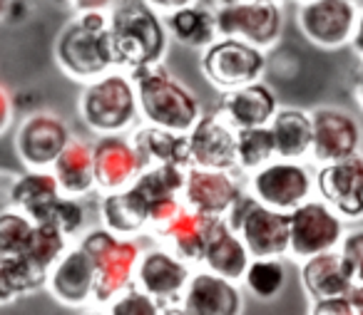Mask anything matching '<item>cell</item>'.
Here are the masks:
<instances>
[{"instance_id": "cell-1", "label": "cell", "mask_w": 363, "mask_h": 315, "mask_svg": "<svg viewBox=\"0 0 363 315\" xmlns=\"http://www.w3.org/2000/svg\"><path fill=\"white\" fill-rule=\"evenodd\" d=\"M127 75L135 85L140 117L145 125L187 134L204 115L197 92L187 82H182L164 62L137 67Z\"/></svg>"}, {"instance_id": "cell-2", "label": "cell", "mask_w": 363, "mask_h": 315, "mask_svg": "<svg viewBox=\"0 0 363 315\" xmlns=\"http://www.w3.org/2000/svg\"><path fill=\"white\" fill-rule=\"evenodd\" d=\"M107 21L117 70L132 72L137 67L164 62L169 50L164 18L145 0H117L107 11Z\"/></svg>"}, {"instance_id": "cell-3", "label": "cell", "mask_w": 363, "mask_h": 315, "mask_svg": "<svg viewBox=\"0 0 363 315\" xmlns=\"http://www.w3.org/2000/svg\"><path fill=\"white\" fill-rule=\"evenodd\" d=\"M52 55L62 75L82 85L115 70L107 13L92 11L72 16L57 33Z\"/></svg>"}, {"instance_id": "cell-4", "label": "cell", "mask_w": 363, "mask_h": 315, "mask_svg": "<svg viewBox=\"0 0 363 315\" xmlns=\"http://www.w3.org/2000/svg\"><path fill=\"white\" fill-rule=\"evenodd\" d=\"M77 115L92 134H130L140 122V105L130 75L110 70L82 85L77 97Z\"/></svg>"}, {"instance_id": "cell-5", "label": "cell", "mask_w": 363, "mask_h": 315, "mask_svg": "<svg viewBox=\"0 0 363 315\" xmlns=\"http://www.w3.org/2000/svg\"><path fill=\"white\" fill-rule=\"evenodd\" d=\"M77 246L95 263V303L107 305L112 298L135 283V268L142 253L137 239H122L102 226L87 229L77 239Z\"/></svg>"}, {"instance_id": "cell-6", "label": "cell", "mask_w": 363, "mask_h": 315, "mask_svg": "<svg viewBox=\"0 0 363 315\" xmlns=\"http://www.w3.org/2000/svg\"><path fill=\"white\" fill-rule=\"evenodd\" d=\"M224 221L237 231L252 258H284L289 253V214L269 209L249 191L234 201Z\"/></svg>"}, {"instance_id": "cell-7", "label": "cell", "mask_w": 363, "mask_h": 315, "mask_svg": "<svg viewBox=\"0 0 363 315\" xmlns=\"http://www.w3.org/2000/svg\"><path fill=\"white\" fill-rule=\"evenodd\" d=\"M199 70L209 85L219 92H232L252 82H262L269 70V55L262 47H254L234 38H217L202 50Z\"/></svg>"}, {"instance_id": "cell-8", "label": "cell", "mask_w": 363, "mask_h": 315, "mask_svg": "<svg viewBox=\"0 0 363 315\" xmlns=\"http://www.w3.org/2000/svg\"><path fill=\"white\" fill-rule=\"evenodd\" d=\"M247 191L269 209L291 214L296 206L311 199L313 169L306 161L272 159L247 176Z\"/></svg>"}, {"instance_id": "cell-9", "label": "cell", "mask_w": 363, "mask_h": 315, "mask_svg": "<svg viewBox=\"0 0 363 315\" xmlns=\"http://www.w3.org/2000/svg\"><path fill=\"white\" fill-rule=\"evenodd\" d=\"M346 234V221L321 199H308L289 214V256L306 260L336 251Z\"/></svg>"}, {"instance_id": "cell-10", "label": "cell", "mask_w": 363, "mask_h": 315, "mask_svg": "<svg viewBox=\"0 0 363 315\" xmlns=\"http://www.w3.org/2000/svg\"><path fill=\"white\" fill-rule=\"evenodd\" d=\"M219 38L244 40L262 50H272L284 33V8L281 3L269 0H242L234 6L214 8Z\"/></svg>"}, {"instance_id": "cell-11", "label": "cell", "mask_w": 363, "mask_h": 315, "mask_svg": "<svg viewBox=\"0 0 363 315\" xmlns=\"http://www.w3.org/2000/svg\"><path fill=\"white\" fill-rule=\"evenodd\" d=\"M358 13V0H301L296 8V25L311 45L338 50L351 45Z\"/></svg>"}, {"instance_id": "cell-12", "label": "cell", "mask_w": 363, "mask_h": 315, "mask_svg": "<svg viewBox=\"0 0 363 315\" xmlns=\"http://www.w3.org/2000/svg\"><path fill=\"white\" fill-rule=\"evenodd\" d=\"M311 161L318 166L361 154L363 130L356 115L336 105L313 107L311 112Z\"/></svg>"}, {"instance_id": "cell-13", "label": "cell", "mask_w": 363, "mask_h": 315, "mask_svg": "<svg viewBox=\"0 0 363 315\" xmlns=\"http://www.w3.org/2000/svg\"><path fill=\"white\" fill-rule=\"evenodd\" d=\"M184 166H147L142 174L127 186V196L147 219V226L157 229L169 221L182 209V189H184Z\"/></svg>"}, {"instance_id": "cell-14", "label": "cell", "mask_w": 363, "mask_h": 315, "mask_svg": "<svg viewBox=\"0 0 363 315\" xmlns=\"http://www.w3.org/2000/svg\"><path fill=\"white\" fill-rule=\"evenodd\" d=\"M72 130L60 115L35 110L23 117L16 130V154L26 169H50L72 139Z\"/></svg>"}, {"instance_id": "cell-15", "label": "cell", "mask_w": 363, "mask_h": 315, "mask_svg": "<svg viewBox=\"0 0 363 315\" xmlns=\"http://www.w3.org/2000/svg\"><path fill=\"white\" fill-rule=\"evenodd\" d=\"M247 191V181L234 169H199L187 166L182 204L204 216L224 219L234 201Z\"/></svg>"}, {"instance_id": "cell-16", "label": "cell", "mask_w": 363, "mask_h": 315, "mask_svg": "<svg viewBox=\"0 0 363 315\" xmlns=\"http://www.w3.org/2000/svg\"><path fill=\"white\" fill-rule=\"evenodd\" d=\"M313 191L343 221L363 219V154L318 166Z\"/></svg>"}, {"instance_id": "cell-17", "label": "cell", "mask_w": 363, "mask_h": 315, "mask_svg": "<svg viewBox=\"0 0 363 315\" xmlns=\"http://www.w3.org/2000/svg\"><path fill=\"white\" fill-rule=\"evenodd\" d=\"M192 273L194 265L182 260L164 246H155L142 248L135 268V285L160 303H179Z\"/></svg>"}, {"instance_id": "cell-18", "label": "cell", "mask_w": 363, "mask_h": 315, "mask_svg": "<svg viewBox=\"0 0 363 315\" xmlns=\"http://www.w3.org/2000/svg\"><path fill=\"white\" fill-rule=\"evenodd\" d=\"M142 161L132 147L130 134H102L92 142V174L95 191H125L142 174Z\"/></svg>"}, {"instance_id": "cell-19", "label": "cell", "mask_w": 363, "mask_h": 315, "mask_svg": "<svg viewBox=\"0 0 363 315\" xmlns=\"http://www.w3.org/2000/svg\"><path fill=\"white\" fill-rule=\"evenodd\" d=\"M189 166L199 169H237V130L214 112H204L187 132Z\"/></svg>"}, {"instance_id": "cell-20", "label": "cell", "mask_w": 363, "mask_h": 315, "mask_svg": "<svg viewBox=\"0 0 363 315\" xmlns=\"http://www.w3.org/2000/svg\"><path fill=\"white\" fill-rule=\"evenodd\" d=\"M45 288L57 303L85 308L95 303V263L77 244L70 246L50 268Z\"/></svg>"}, {"instance_id": "cell-21", "label": "cell", "mask_w": 363, "mask_h": 315, "mask_svg": "<svg viewBox=\"0 0 363 315\" xmlns=\"http://www.w3.org/2000/svg\"><path fill=\"white\" fill-rule=\"evenodd\" d=\"M179 305L187 315H242L244 293L242 285L234 280L199 268L189 278Z\"/></svg>"}, {"instance_id": "cell-22", "label": "cell", "mask_w": 363, "mask_h": 315, "mask_svg": "<svg viewBox=\"0 0 363 315\" xmlns=\"http://www.w3.org/2000/svg\"><path fill=\"white\" fill-rule=\"evenodd\" d=\"M279 97L267 80L252 82L239 90L224 92L219 102V115L234 130H252V127H269L279 112Z\"/></svg>"}, {"instance_id": "cell-23", "label": "cell", "mask_w": 363, "mask_h": 315, "mask_svg": "<svg viewBox=\"0 0 363 315\" xmlns=\"http://www.w3.org/2000/svg\"><path fill=\"white\" fill-rule=\"evenodd\" d=\"M212 221H214V216L197 214V211L182 206L169 221H164L162 226L152 229V234L162 241L164 248L177 253L182 260H187L189 265H202L204 244H207Z\"/></svg>"}, {"instance_id": "cell-24", "label": "cell", "mask_w": 363, "mask_h": 315, "mask_svg": "<svg viewBox=\"0 0 363 315\" xmlns=\"http://www.w3.org/2000/svg\"><path fill=\"white\" fill-rule=\"evenodd\" d=\"M60 196L62 191L50 169H26L8 186V206L26 214L33 224H45Z\"/></svg>"}, {"instance_id": "cell-25", "label": "cell", "mask_w": 363, "mask_h": 315, "mask_svg": "<svg viewBox=\"0 0 363 315\" xmlns=\"http://www.w3.org/2000/svg\"><path fill=\"white\" fill-rule=\"evenodd\" d=\"M249 260H252V256H249L244 241L237 236V231L224 219H214L207 244H204L202 268L227 280H234V283H242Z\"/></svg>"}, {"instance_id": "cell-26", "label": "cell", "mask_w": 363, "mask_h": 315, "mask_svg": "<svg viewBox=\"0 0 363 315\" xmlns=\"http://www.w3.org/2000/svg\"><path fill=\"white\" fill-rule=\"evenodd\" d=\"M132 147L142 166H189L187 134L162 130L155 125H140L130 132Z\"/></svg>"}, {"instance_id": "cell-27", "label": "cell", "mask_w": 363, "mask_h": 315, "mask_svg": "<svg viewBox=\"0 0 363 315\" xmlns=\"http://www.w3.org/2000/svg\"><path fill=\"white\" fill-rule=\"evenodd\" d=\"M62 196L85 199L95 191V174H92V142L82 137H72L60 151L55 164L50 166Z\"/></svg>"}, {"instance_id": "cell-28", "label": "cell", "mask_w": 363, "mask_h": 315, "mask_svg": "<svg viewBox=\"0 0 363 315\" xmlns=\"http://www.w3.org/2000/svg\"><path fill=\"white\" fill-rule=\"evenodd\" d=\"M301 285L311 303H318V300L346 298L353 280L343 268L338 251H328V253L301 260Z\"/></svg>"}, {"instance_id": "cell-29", "label": "cell", "mask_w": 363, "mask_h": 315, "mask_svg": "<svg viewBox=\"0 0 363 315\" xmlns=\"http://www.w3.org/2000/svg\"><path fill=\"white\" fill-rule=\"evenodd\" d=\"M164 28L169 40L179 42L192 50H204L217 40V21H214V8H207L204 3L179 8V11L167 13Z\"/></svg>"}, {"instance_id": "cell-30", "label": "cell", "mask_w": 363, "mask_h": 315, "mask_svg": "<svg viewBox=\"0 0 363 315\" xmlns=\"http://www.w3.org/2000/svg\"><path fill=\"white\" fill-rule=\"evenodd\" d=\"M279 159L303 161L311 154V115L301 107H279L269 122Z\"/></svg>"}, {"instance_id": "cell-31", "label": "cell", "mask_w": 363, "mask_h": 315, "mask_svg": "<svg viewBox=\"0 0 363 315\" xmlns=\"http://www.w3.org/2000/svg\"><path fill=\"white\" fill-rule=\"evenodd\" d=\"M45 283L48 273L30 263L26 256L0 258V305L38 293L40 288H45Z\"/></svg>"}, {"instance_id": "cell-32", "label": "cell", "mask_w": 363, "mask_h": 315, "mask_svg": "<svg viewBox=\"0 0 363 315\" xmlns=\"http://www.w3.org/2000/svg\"><path fill=\"white\" fill-rule=\"evenodd\" d=\"M100 226L122 239H140L142 234L150 231L147 219L132 204L127 191L100 194Z\"/></svg>"}, {"instance_id": "cell-33", "label": "cell", "mask_w": 363, "mask_h": 315, "mask_svg": "<svg viewBox=\"0 0 363 315\" xmlns=\"http://www.w3.org/2000/svg\"><path fill=\"white\" fill-rule=\"evenodd\" d=\"M242 283L257 300H274L286 288V263L284 258H252Z\"/></svg>"}, {"instance_id": "cell-34", "label": "cell", "mask_w": 363, "mask_h": 315, "mask_svg": "<svg viewBox=\"0 0 363 315\" xmlns=\"http://www.w3.org/2000/svg\"><path fill=\"white\" fill-rule=\"evenodd\" d=\"M272 159H277V147H274L269 127H252V130L237 132V169L242 174L249 176Z\"/></svg>"}, {"instance_id": "cell-35", "label": "cell", "mask_w": 363, "mask_h": 315, "mask_svg": "<svg viewBox=\"0 0 363 315\" xmlns=\"http://www.w3.org/2000/svg\"><path fill=\"white\" fill-rule=\"evenodd\" d=\"M67 248H70V239H65L55 226L52 224H35L33 226V234H30V239H28V246H26V251H23V256H26L30 263H35L40 270L50 273V268L57 263V258H60Z\"/></svg>"}, {"instance_id": "cell-36", "label": "cell", "mask_w": 363, "mask_h": 315, "mask_svg": "<svg viewBox=\"0 0 363 315\" xmlns=\"http://www.w3.org/2000/svg\"><path fill=\"white\" fill-rule=\"evenodd\" d=\"M33 226L35 224L26 214L11 209V206L0 211V258L23 256L28 239L33 234Z\"/></svg>"}, {"instance_id": "cell-37", "label": "cell", "mask_w": 363, "mask_h": 315, "mask_svg": "<svg viewBox=\"0 0 363 315\" xmlns=\"http://www.w3.org/2000/svg\"><path fill=\"white\" fill-rule=\"evenodd\" d=\"M45 224H52L65 239H80L87 226L85 201L72 199V196H60L50 209V214H48Z\"/></svg>"}, {"instance_id": "cell-38", "label": "cell", "mask_w": 363, "mask_h": 315, "mask_svg": "<svg viewBox=\"0 0 363 315\" xmlns=\"http://www.w3.org/2000/svg\"><path fill=\"white\" fill-rule=\"evenodd\" d=\"M162 303L140 290L135 283L105 305V315H160Z\"/></svg>"}, {"instance_id": "cell-39", "label": "cell", "mask_w": 363, "mask_h": 315, "mask_svg": "<svg viewBox=\"0 0 363 315\" xmlns=\"http://www.w3.org/2000/svg\"><path fill=\"white\" fill-rule=\"evenodd\" d=\"M336 251L341 256L346 273L351 275L353 285L363 283V229L346 231Z\"/></svg>"}, {"instance_id": "cell-40", "label": "cell", "mask_w": 363, "mask_h": 315, "mask_svg": "<svg viewBox=\"0 0 363 315\" xmlns=\"http://www.w3.org/2000/svg\"><path fill=\"white\" fill-rule=\"evenodd\" d=\"M52 3L60 8H67V11H72V16H77V13H92V11L107 13L117 0H52Z\"/></svg>"}, {"instance_id": "cell-41", "label": "cell", "mask_w": 363, "mask_h": 315, "mask_svg": "<svg viewBox=\"0 0 363 315\" xmlns=\"http://www.w3.org/2000/svg\"><path fill=\"white\" fill-rule=\"evenodd\" d=\"M16 117V97L8 92L6 85H0V137L6 134Z\"/></svg>"}, {"instance_id": "cell-42", "label": "cell", "mask_w": 363, "mask_h": 315, "mask_svg": "<svg viewBox=\"0 0 363 315\" xmlns=\"http://www.w3.org/2000/svg\"><path fill=\"white\" fill-rule=\"evenodd\" d=\"M308 315H353V310L346 298H333L311 303V313Z\"/></svg>"}, {"instance_id": "cell-43", "label": "cell", "mask_w": 363, "mask_h": 315, "mask_svg": "<svg viewBox=\"0 0 363 315\" xmlns=\"http://www.w3.org/2000/svg\"><path fill=\"white\" fill-rule=\"evenodd\" d=\"M147 6L155 8L157 13H162V16H167V13L172 11H179V8H187V6H194V3H199V0H145Z\"/></svg>"}, {"instance_id": "cell-44", "label": "cell", "mask_w": 363, "mask_h": 315, "mask_svg": "<svg viewBox=\"0 0 363 315\" xmlns=\"http://www.w3.org/2000/svg\"><path fill=\"white\" fill-rule=\"evenodd\" d=\"M346 300H348V305H351L353 315H363V283L351 285Z\"/></svg>"}, {"instance_id": "cell-45", "label": "cell", "mask_w": 363, "mask_h": 315, "mask_svg": "<svg viewBox=\"0 0 363 315\" xmlns=\"http://www.w3.org/2000/svg\"><path fill=\"white\" fill-rule=\"evenodd\" d=\"M353 95H356V102L363 112V57L356 65V70H353Z\"/></svg>"}, {"instance_id": "cell-46", "label": "cell", "mask_w": 363, "mask_h": 315, "mask_svg": "<svg viewBox=\"0 0 363 315\" xmlns=\"http://www.w3.org/2000/svg\"><path fill=\"white\" fill-rule=\"evenodd\" d=\"M351 47L356 50V55L363 57V8H361V13H358V23H356V33H353Z\"/></svg>"}, {"instance_id": "cell-47", "label": "cell", "mask_w": 363, "mask_h": 315, "mask_svg": "<svg viewBox=\"0 0 363 315\" xmlns=\"http://www.w3.org/2000/svg\"><path fill=\"white\" fill-rule=\"evenodd\" d=\"M160 315H187V313L182 310V305H179V303H162Z\"/></svg>"}, {"instance_id": "cell-48", "label": "cell", "mask_w": 363, "mask_h": 315, "mask_svg": "<svg viewBox=\"0 0 363 315\" xmlns=\"http://www.w3.org/2000/svg\"><path fill=\"white\" fill-rule=\"evenodd\" d=\"M13 0H0V23L8 21V11H11Z\"/></svg>"}, {"instance_id": "cell-49", "label": "cell", "mask_w": 363, "mask_h": 315, "mask_svg": "<svg viewBox=\"0 0 363 315\" xmlns=\"http://www.w3.org/2000/svg\"><path fill=\"white\" fill-rule=\"evenodd\" d=\"M214 3L219 8V6H234V3H242V0H214Z\"/></svg>"}, {"instance_id": "cell-50", "label": "cell", "mask_w": 363, "mask_h": 315, "mask_svg": "<svg viewBox=\"0 0 363 315\" xmlns=\"http://www.w3.org/2000/svg\"><path fill=\"white\" fill-rule=\"evenodd\" d=\"M82 315H105V313H82Z\"/></svg>"}, {"instance_id": "cell-51", "label": "cell", "mask_w": 363, "mask_h": 315, "mask_svg": "<svg viewBox=\"0 0 363 315\" xmlns=\"http://www.w3.org/2000/svg\"><path fill=\"white\" fill-rule=\"evenodd\" d=\"M269 3H279V0H269Z\"/></svg>"}, {"instance_id": "cell-52", "label": "cell", "mask_w": 363, "mask_h": 315, "mask_svg": "<svg viewBox=\"0 0 363 315\" xmlns=\"http://www.w3.org/2000/svg\"><path fill=\"white\" fill-rule=\"evenodd\" d=\"M298 3H301V0H298Z\"/></svg>"}]
</instances>
